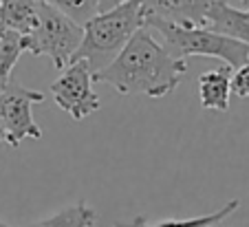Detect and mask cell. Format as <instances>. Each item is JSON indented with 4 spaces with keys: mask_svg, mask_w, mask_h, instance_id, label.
Returning a JSON list of instances; mask_svg holds the SVG:
<instances>
[{
    "mask_svg": "<svg viewBox=\"0 0 249 227\" xmlns=\"http://www.w3.org/2000/svg\"><path fill=\"white\" fill-rule=\"evenodd\" d=\"M126 2H130V0H102V5H99V14H106V11L115 9V7H119V5H126Z\"/></svg>",
    "mask_w": 249,
    "mask_h": 227,
    "instance_id": "2e32d148",
    "label": "cell"
},
{
    "mask_svg": "<svg viewBox=\"0 0 249 227\" xmlns=\"http://www.w3.org/2000/svg\"><path fill=\"white\" fill-rule=\"evenodd\" d=\"M97 223V214L84 201H77L73 205H66L60 212L51 214V216L36 221L29 227H95Z\"/></svg>",
    "mask_w": 249,
    "mask_h": 227,
    "instance_id": "7c38bea8",
    "label": "cell"
},
{
    "mask_svg": "<svg viewBox=\"0 0 249 227\" xmlns=\"http://www.w3.org/2000/svg\"><path fill=\"white\" fill-rule=\"evenodd\" d=\"M231 93L243 97V100H249V62L243 69L234 73V80H231Z\"/></svg>",
    "mask_w": 249,
    "mask_h": 227,
    "instance_id": "9a60e30c",
    "label": "cell"
},
{
    "mask_svg": "<svg viewBox=\"0 0 249 227\" xmlns=\"http://www.w3.org/2000/svg\"><path fill=\"white\" fill-rule=\"evenodd\" d=\"M2 2H5V0H0V5H2Z\"/></svg>",
    "mask_w": 249,
    "mask_h": 227,
    "instance_id": "ffe728a7",
    "label": "cell"
},
{
    "mask_svg": "<svg viewBox=\"0 0 249 227\" xmlns=\"http://www.w3.org/2000/svg\"><path fill=\"white\" fill-rule=\"evenodd\" d=\"M146 27L159 31L165 40V49L179 60L190 55H207L218 57L225 62V67L231 69H243L249 62L247 44L221 35L207 27H179L159 18H148Z\"/></svg>",
    "mask_w": 249,
    "mask_h": 227,
    "instance_id": "3957f363",
    "label": "cell"
},
{
    "mask_svg": "<svg viewBox=\"0 0 249 227\" xmlns=\"http://www.w3.org/2000/svg\"><path fill=\"white\" fill-rule=\"evenodd\" d=\"M231 67H218L203 73L198 77V97L201 106L218 113L230 110V93H231Z\"/></svg>",
    "mask_w": 249,
    "mask_h": 227,
    "instance_id": "ba28073f",
    "label": "cell"
},
{
    "mask_svg": "<svg viewBox=\"0 0 249 227\" xmlns=\"http://www.w3.org/2000/svg\"><path fill=\"white\" fill-rule=\"evenodd\" d=\"M93 84L95 73L90 71L89 62H71L51 84V95L64 113H69L75 122H82L99 110V97L93 90Z\"/></svg>",
    "mask_w": 249,
    "mask_h": 227,
    "instance_id": "8992f818",
    "label": "cell"
},
{
    "mask_svg": "<svg viewBox=\"0 0 249 227\" xmlns=\"http://www.w3.org/2000/svg\"><path fill=\"white\" fill-rule=\"evenodd\" d=\"M38 24L40 0H5L0 5V29L29 38Z\"/></svg>",
    "mask_w": 249,
    "mask_h": 227,
    "instance_id": "30bf717a",
    "label": "cell"
},
{
    "mask_svg": "<svg viewBox=\"0 0 249 227\" xmlns=\"http://www.w3.org/2000/svg\"><path fill=\"white\" fill-rule=\"evenodd\" d=\"M240 2H243V7H245V9L249 11V0H240Z\"/></svg>",
    "mask_w": 249,
    "mask_h": 227,
    "instance_id": "ac0fdd59",
    "label": "cell"
},
{
    "mask_svg": "<svg viewBox=\"0 0 249 227\" xmlns=\"http://www.w3.org/2000/svg\"><path fill=\"white\" fill-rule=\"evenodd\" d=\"M24 51H27V38L24 35L0 29V90L11 82L16 62Z\"/></svg>",
    "mask_w": 249,
    "mask_h": 227,
    "instance_id": "4fadbf2b",
    "label": "cell"
},
{
    "mask_svg": "<svg viewBox=\"0 0 249 227\" xmlns=\"http://www.w3.org/2000/svg\"><path fill=\"white\" fill-rule=\"evenodd\" d=\"M44 2L55 7L57 11H62L82 27L89 24L99 14V5H102V0H44Z\"/></svg>",
    "mask_w": 249,
    "mask_h": 227,
    "instance_id": "5bb4252c",
    "label": "cell"
},
{
    "mask_svg": "<svg viewBox=\"0 0 249 227\" xmlns=\"http://www.w3.org/2000/svg\"><path fill=\"white\" fill-rule=\"evenodd\" d=\"M84 42V27L55 7L40 0V24L27 38V51L49 55L57 71H64Z\"/></svg>",
    "mask_w": 249,
    "mask_h": 227,
    "instance_id": "277c9868",
    "label": "cell"
},
{
    "mask_svg": "<svg viewBox=\"0 0 249 227\" xmlns=\"http://www.w3.org/2000/svg\"><path fill=\"white\" fill-rule=\"evenodd\" d=\"M0 141H5V123H2V115H0Z\"/></svg>",
    "mask_w": 249,
    "mask_h": 227,
    "instance_id": "e0dca14e",
    "label": "cell"
},
{
    "mask_svg": "<svg viewBox=\"0 0 249 227\" xmlns=\"http://www.w3.org/2000/svg\"><path fill=\"white\" fill-rule=\"evenodd\" d=\"M0 227H11V225H7L5 221H0Z\"/></svg>",
    "mask_w": 249,
    "mask_h": 227,
    "instance_id": "d6986e66",
    "label": "cell"
},
{
    "mask_svg": "<svg viewBox=\"0 0 249 227\" xmlns=\"http://www.w3.org/2000/svg\"><path fill=\"white\" fill-rule=\"evenodd\" d=\"M188 73V62L174 57L159 44L150 29L143 27L126 44L108 69L95 75V82H106L122 95H146L159 100L170 95Z\"/></svg>",
    "mask_w": 249,
    "mask_h": 227,
    "instance_id": "6da1fadb",
    "label": "cell"
},
{
    "mask_svg": "<svg viewBox=\"0 0 249 227\" xmlns=\"http://www.w3.org/2000/svg\"><path fill=\"white\" fill-rule=\"evenodd\" d=\"M207 29L221 35L234 38L249 47V11L230 7L223 0H214L207 18Z\"/></svg>",
    "mask_w": 249,
    "mask_h": 227,
    "instance_id": "9c48e42d",
    "label": "cell"
},
{
    "mask_svg": "<svg viewBox=\"0 0 249 227\" xmlns=\"http://www.w3.org/2000/svg\"><path fill=\"white\" fill-rule=\"evenodd\" d=\"M240 208V201L238 199H231L230 203H225L221 210L212 214H205V216H196V218H165V221H159V223H148L146 216H137L132 221H119L115 223L113 227H212L216 223L225 221L227 216L236 212Z\"/></svg>",
    "mask_w": 249,
    "mask_h": 227,
    "instance_id": "8fae6325",
    "label": "cell"
},
{
    "mask_svg": "<svg viewBox=\"0 0 249 227\" xmlns=\"http://www.w3.org/2000/svg\"><path fill=\"white\" fill-rule=\"evenodd\" d=\"M214 0H146L148 18H159L179 27H207Z\"/></svg>",
    "mask_w": 249,
    "mask_h": 227,
    "instance_id": "52a82bcc",
    "label": "cell"
},
{
    "mask_svg": "<svg viewBox=\"0 0 249 227\" xmlns=\"http://www.w3.org/2000/svg\"><path fill=\"white\" fill-rule=\"evenodd\" d=\"M146 22V0H130L106 14H97L89 24H84V42L71 62H89L90 71L97 75L117 60Z\"/></svg>",
    "mask_w": 249,
    "mask_h": 227,
    "instance_id": "7a4b0ae2",
    "label": "cell"
},
{
    "mask_svg": "<svg viewBox=\"0 0 249 227\" xmlns=\"http://www.w3.org/2000/svg\"><path fill=\"white\" fill-rule=\"evenodd\" d=\"M44 102L40 90L24 88L22 84L11 80L0 90V115L5 123V141L11 148H18L24 139H40L42 128L36 123L31 115L33 104Z\"/></svg>",
    "mask_w": 249,
    "mask_h": 227,
    "instance_id": "5b68a950",
    "label": "cell"
}]
</instances>
